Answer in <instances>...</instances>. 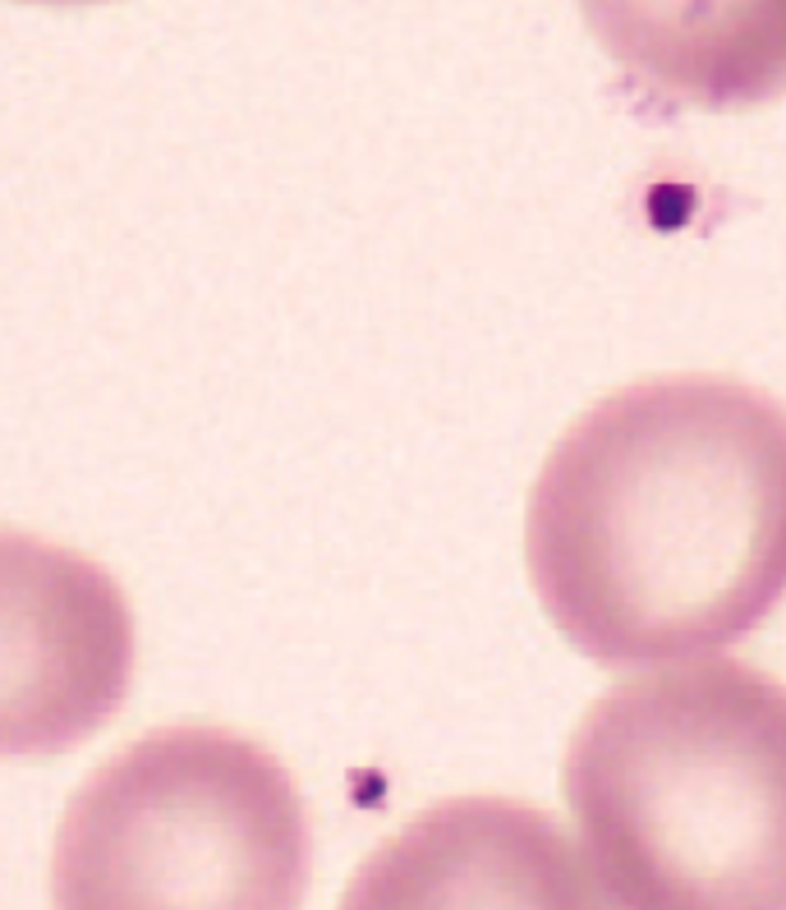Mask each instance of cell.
<instances>
[{"label": "cell", "instance_id": "5", "mask_svg": "<svg viewBox=\"0 0 786 910\" xmlns=\"http://www.w3.org/2000/svg\"><path fill=\"white\" fill-rule=\"evenodd\" d=\"M336 910H612L553 814L456 796L410 819L350 878Z\"/></svg>", "mask_w": 786, "mask_h": 910}, {"label": "cell", "instance_id": "1", "mask_svg": "<svg viewBox=\"0 0 786 910\" xmlns=\"http://www.w3.org/2000/svg\"><path fill=\"white\" fill-rule=\"evenodd\" d=\"M524 566L547 621L602 667L745 639L786 597V405L718 373L602 396L534 479Z\"/></svg>", "mask_w": 786, "mask_h": 910}, {"label": "cell", "instance_id": "4", "mask_svg": "<svg viewBox=\"0 0 786 910\" xmlns=\"http://www.w3.org/2000/svg\"><path fill=\"white\" fill-rule=\"evenodd\" d=\"M134 676V612L111 570L0 529V759L74 749Z\"/></svg>", "mask_w": 786, "mask_h": 910}, {"label": "cell", "instance_id": "6", "mask_svg": "<svg viewBox=\"0 0 786 910\" xmlns=\"http://www.w3.org/2000/svg\"><path fill=\"white\" fill-rule=\"evenodd\" d=\"M612 56L686 107H754L786 92V0H585Z\"/></svg>", "mask_w": 786, "mask_h": 910}, {"label": "cell", "instance_id": "2", "mask_svg": "<svg viewBox=\"0 0 786 910\" xmlns=\"http://www.w3.org/2000/svg\"><path fill=\"white\" fill-rule=\"evenodd\" d=\"M612 910H786V681L736 658L593 699L561 764Z\"/></svg>", "mask_w": 786, "mask_h": 910}, {"label": "cell", "instance_id": "3", "mask_svg": "<svg viewBox=\"0 0 786 910\" xmlns=\"http://www.w3.org/2000/svg\"><path fill=\"white\" fill-rule=\"evenodd\" d=\"M308 814L276 754L226 726H162L74 791L56 910H299Z\"/></svg>", "mask_w": 786, "mask_h": 910}]
</instances>
